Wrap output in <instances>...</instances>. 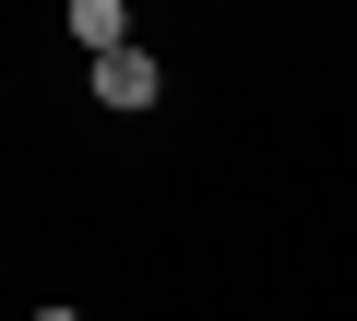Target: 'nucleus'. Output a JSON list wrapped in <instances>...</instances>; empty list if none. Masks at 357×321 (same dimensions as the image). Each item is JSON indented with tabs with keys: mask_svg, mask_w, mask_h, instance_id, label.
Returning <instances> with one entry per match:
<instances>
[{
	"mask_svg": "<svg viewBox=\"0 0 357 321\" xmlns=\"http://www.w3.org/2000/svg\"><path fill=\"white\" fill-rule=\"evenodd\" d=\"M167 95V72H155V48H119V60H96V107L107 119H143Z\"/></svg>",
	"mask_w": 357,
	"mask_h": 321,
	"instance_id": "f257e3e1",
	"label": "nucleus"
},
{
	"mask_svg": "<svg viewBox=\"0 0 357 321\" xmlns=\"http://www.w3.org/2000/svg\"><path fill=\"white\" fill-rule=\"evenodd\" d=\"M72 36H84L96 60H119V48H131V13H119V0H72Z\"/></svg>",
	"mask_w": 357,
	"mask_h": 321,
	"instance_id": "f03ea898",
	"label": "nucleus"
},
{
	"mask_svg": "<svg viewBox=\"0 0 357 321\" xmlns=\"http://www.w3.org/2000/svg\"><path fill=\"white\" fill-rule=\"evenodd\" d=\"M36 321H84V309H36Z\"/></svg>",
	"mask_w": 357,
	"mask_h": 321,
	"instance_id": "7ed1b4c3",
	"label": "nucleus"
}]
</instances>
